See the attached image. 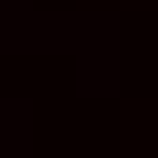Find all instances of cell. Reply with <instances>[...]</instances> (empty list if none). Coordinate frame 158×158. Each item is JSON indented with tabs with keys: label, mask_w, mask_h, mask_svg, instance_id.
I'll list each match as a JSON object with an SVG mask.
<instances>
[{
	"label": "cell",
	"mask_w": 158,
	"mask_h": 158,
	"mask_svg": "<svg viewBox=\"0 0 158 158\" xmlns=\"http://www.w3.org/2000/svg\"><path fill=\"white\" fill-rule=\"evenodd\" d=\"M0 158H33V104L0 98Z\"/></svg>",
	"instance_id": "6da1fadb"
}]
</instances>
